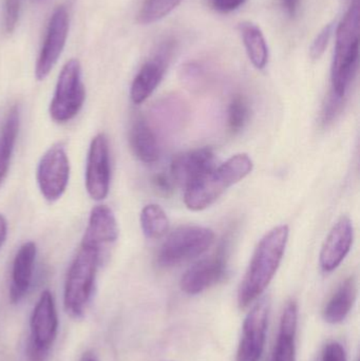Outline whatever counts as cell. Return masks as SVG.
Masks as SVG:
<instances>
[{
    "label": "cell",
    "mask_w": 360,
    "mask_h": 361,
    "mask_svg": "<svg viewBox=\"0 0 360 361\" xmlns=\"http://www.w3.org/2000/svg\"><path fill=\"white\" fill-rule=\"evenodd\" d=\"M344 99L334 95L333 93L330 92L329 97L327 99V104L325 105V109L323 112V123L325 125L331 123L336 116L340 114L342 110V105H344Z\"/></svg>",
    "instance_id": "29"
},
{
    "label": "cell",
    "mask_w": 360,
    "mask_h": 361,
    "mask_svg": "<svg viewBox=\"0 0 360 361\" xmlns=\"http://www.w3.org/2000/svg\"><path fill=\"white\" fill-rule=\"evenodd\" d=\"M298 324V305L290 301L283 310L278 337L271 361H296V333Z\"/></svg>",
    "instance_id": "18"
},
{
    "label": "cell",
    "mask_w": 360,
    "mask_h": 361,
    "mask_svg": "<svg viewBox=\"0 0 360 361\" xmlns=\"http://www.w3.org/2000/svg\"><path fill=\"white\" fill-rule=\"evenodd\" d=\"M152 183H154L156 188H158L161 192L165 193V195H168V193H170L171 190H173L171 183L167 179L166 176L162 175V173H161V175L154 176V179H152Z\"/></svg>",
    "instance_id": "33"
},
{
    "label": "cell",
    "mask_w": 360,
    "mask_h": 361,
    "mask_svg": "<svg viewBox=\"0 0 360 361\" xmlns=\"http://www.w3.org/2000/svg\"><path fill=\"white\" fill-rule=\"evenodd\" d=\"M357 296V284L354 277L347 278L336 288L323 309V319L328 324H337L350 314Z\"/></svg>",
    "instance_id": "20"
},
{
    "label": "cell",
    "mask_w": 360,
    "mask_h": 361,
    "mask_svg": "<svg viewBox=\"0 0 360 361\" xmlns=\"http://www.w3.org/2000/svg\"><path fill=\"white\" fill-rule=\"evenodd\" d=\"M249 106L242 95H236L230 101L228 110V129L232 135L240 133L249 120Z\"/></svg>",
    "instance_id": "25"
},
{
    "label": "cell",
    "mask_w": 360,
    "mask_h": 361,
    "mask_svg": "<svg viewBox=\"0 0 360 361\" xmlns=\"http://www.w3.org/2000/svg\"><path fill=\"white\" fill-rule=\"evenodd\" d=\"M289 227L280 225L268 231L258 244L238 292V303L245 309L253 303L272 281L283 261Z\"/></svg>",
    "instance_id": "1"
},
{
    "label": "cell",
    "mask_w": 360,
    "mask_h": 361,
    "mask_svg": "<svg viewBox=\"0 0 360 361\" xmlns=\"http://www.w3.org/2000/svg\"><path fill=\"white\" fill-rule=\"evenodd\" d=\"M354 238L352 221L342 216L330 231L321 248V267L325 273L335 271L350 252Z\"/></svg>",
    "instance_id": "15"
},
{
    "label": "cell",
    "mask_w": 360,
    "mask_h": 361,
    "mask_svg": "<svg viewBox=\"0 0 360 361\" xmlns=\"http://www.w3.org/2000/svg\"><path fill=\"white\" fill-rule=\"evenodd\" d=\"M23 0H6L4 4V29L11 34L16 29Z\"/></svg>",
    "instance_id": "28"
},
{
    "label": "cell",
    "mask_w": 360,
    "mask_h": 361,
    "mask_svg": "<svg viewBox=\"0 0 360 361\" xmlns=\"http://www.w3.org/2000/svg\"><path fill=\"white\" fill-rule=\"evenodd\" d=\"M80 361H99V360H97V356H95L92 352H87V353L82 355Z\"/></svg>",
    "instance_id": "35"
},
{
    "label": "cell",
    "mask_w": 360,
    "mask_h": 361,
    "mask_svg": "<svg viewBox=\"0 0 360 361\" xmlns=\"http://www.w3.org/2000/svg\"><path fill=\"white\" fill-rule=\"evenodd\" d=\"M321 361H347L346 351L337 341H330L323 348Z\"/></svg>",
    "instance_id": "30"
},
{
    "label": "cell",
    "mask_w": 360,
    "mask_h": 361,
    "mask_svg": "<svg viewBox=\"0 0 360 361\" xmlns=\"http://www.w3.org/2000/svg\"><path fill=\"white\" fill-rule=\"evenodd\" d=\"M228 259L224 245L215 255L198 261L185 271L180 282L182 292L190 296L205 292L223 279Z\"/></svg>",
    "instance_id": "13"
},
{
    "label": "cell",
    "mask_w": 360,
    "mask_h": 361,
    "mask_svg": "<svg viewBox=\"0 0 360 361\" xmlns=\"http://www.w3.org/2000/svg\"><path fill=\"white\" fill-rule=\"evenodd\" d=\"M215 241V233L203 226H182L165 240L156 255L159 267L168 269L192 260L206 252Z\"/></svg>",
    "instance_id": "5"
},
{
    "label": "cell",
    "mask_w": 360,
    "mask_h": 361,
    "mask_svg": "<svg viewBox=\"0 0 360 361\" xmlns=\"http://www.w3.org/2000/svg\"><path fill=\"white\" fill-rule=\"evenodd\" d=\"M129 142L135 156L145 164H152L159 159V144L156 133L145 116L137 114L131 123Z\"/></svg>",
    "instance_id": "19"
},
{
    "label": "cell",
    "mask_w": 360,
    "mask_h": 361,
    "mask_svg": "<svg viewBox=\"0 0 360 361\" xmlns=\"http://www.w3.org/2000/svg\"><path fill=\"white\" fill-rule=\"evenodd\" d=\"M270 303L262 299L247 314L236 361H260L266 345Z\"/></svg>",
    "instance_id": "11"
},
{
    "label": "cell",
    "mask_w": 360,
    "mask_h": 361,
    "mask_svg": "<svg viewBox=\"0 0 360 361\" xmlns=\"http://www.w3.org/2000/svg\"><path fill=\"white\" fill-rule=\"evenodd\" d=\"M334 25H335L334 21L328 23V25H325L323 29L317 34L314 42L311 44V59L317 61V59H321V57L325 54V50H327L328 46H329L330 40H331L332 34H333L334 32Z\"/></svg>",
    "instance_id": "26"
},
{
    "label": "cell",
    "mask_w": 360,
    "mask_h": 361,
    "mask_svg": "<svg viewBox=\"0 0 360 361\" xmlns=\"http://www.w3.org/2000/svg\"><path fill=\"white\" fill-rule=\"evenodd\" d=\"M37 247L34 242L23 243L17 250L13 261L11 277L10 301L12 305L20 302L29 292L33 279Z\"/></svg>",
    "instance_id": "17"
},
{
    "label": "cell",
    "mask_w": 360,
    "mask_h": 361,
    "mask_svg": "<svg viewBox=\"0 0 360 361\" xmlns=\"http://www.w3.org/2000/svg\"><path fill=\"white\" fill-rule=\"evenodd\" d=\"M38 188L44 200L56 202L67 190L70 180V161L65 146H51L38 163L36 171Z\"/></svg>",
    "instance_id": "8"
},
{
    "label": "cell",
    "mask_w": 360,
    "mask_h": 361,
    "mask_svg": "<svg viewBox=\"0 0 360 361\" xmlns=\"http://www.w3.org/2000/svg\"><path fill=\"white\" fill-rule=\"evenodd\" d=\"M111 180L110 150L108 137L99 133L93 137L87 156L85 185L89 197L94 201L107 197Z\"/></svg>",
    "instance_id": "9"
},
{
    "label": "cell",
    "mask_w": 360,
    "mask_h": 361,
    "mask_svg": "<svg viewBox=\"0 0 360 361\" xmlns=\"http://www.w3.org/2000/svg\"><path fill=\"white\" fill-rule=\"evenodd\" d=\"M86 101V89L82 80V68L77 59L68 61L57 80L49 114L56 124H67L73 120Z\"/></svg>",
    "instance_id": "6"
},
{
    "label": "cell",
    "mask_w": 360,
    "mask_h": 361,
    "mask_svg": "<svg viewBox=\"0 0 360 361\" xmlns=\"http://www.w3.org/2000/svg\"><path fill=\"white\" fill-rule=\"evenodd\" d=\"M239 32L249 61L257 69H264L268 61V47L263 32L251 21L241 23Z\"/></svg>",
    "instance_id": "22"
},
{
    "label": "cell",
    "mask_w": 360,
    "mask_h": 361,
    "mask_svg": "<svg viewBox=\"0 0 360 361\" xmlns=\"http://www.w3.org/2000/svg\"><path fill=\"white\" fill-rule=\"evenodd\" d=\"M213 10L219 13H230L238 10L247 0H209Z\"/></svg>",
    "instance_id": "31"
},
{
    "label": "cell",
    "mask_w": 360,
    "mask_h": 361,
    "mask_svg": "<svg viewBox=\"0 0 360 361\" xmlns=\"http://www.w3.org/2000/svg\"><path fill=\"white\" fill-rule=\"evenodd\" d=\"M8 237V221L4 218V214H0V248L6 242Z\"/></svg>",
    "instance_id": "34"
},
{
    "label": "cell",
    "mask_w": 360,
    "mask_h": 361,
    "mask_svg": "<svg viewBox=\"0 0 360 361\" xmlns=\"http://www.w3.org/2000/svg\"><path fill=\"white\" fill-rule=\"evenodd\" d=\"M118 221L111 208L97 205L91 210L80 246L95 250L105 259L110 248L118 241Z\"/></svg>",
    "instance_id": "14"
},
{
    "label": "cell",
    "mask_w": 360,
    "mask_h": 361,
    "mask_svg": "<svg viewBox=\"0 0 360 361\" xmlns=\"http://www.w3.org/2000/svg\"><path fill=\"white\" fill-rule=\"evenodd\" d=\"M253 161L247 154H239L186 187L184 203L188 209L199 212L213 205L226 190L240 182L253 171Z\"/></svg>",
    "instance_id": "3"
},
{
    "label": "cell",
    "mask_w": 360,
    "mask_h": 361,
    "mask_svg": "<svg viewBox=\"0 0 360 361\" xmlns=\"http://www.w3.org/2000/svg\"><path fill=\"white\" fill-rule=\"evenodd\" d=\"M68 33L69 13L66 6H61L51 17L44 46L36 63L35 76L38 80H44L56 65L65 48Z\"/></svg>",
    "instance_id": "12"
},
{
    "label": "cell",
    "mask_w": 360,
    "mask_h": 361,
    "mask_svg": "<svg viewBox=\"0 0 360 361\" xmlns=\"http://www.w3.org/2000/svg\"><path fill=\"white\" fill-rule=\"evenodd\" d=\"M181 78L192 89H200L204 85V70L197 63H188L182 66Z\"/></svg>",
    "instance_id": "27"
},
{
    "label": "cell",
    "mask_w": 360,
    "mask_h": 361,
    "mask_svg": "<svg viewBox=\"0 0 360 361\" xmlns=\"http://www.w3.org/2000/svg\"><path fill=\"white\" fill-rule=\"evenodd\" d=\"M29 361H46L50 354L58 331V317L54 297L50 290L42 293L30 319Z\"/></svg>",
    "instance_id": "7"
},
{
    "label": "cell",
    "mask_w": 360,
    "mask_h": 361,
    "mask_svg": "<svg viewBox=\"0 0 360 361\" xmlns=\"http://www.w3.org/2000/svg\"><path fill=\"white\" fill-rule=\"evenodd\" d=\"M279 6L289 18L294 19L299 14L302 0H278Z\"/></svg>",
    "instance_id": "32"
},
{
    "label": "cell",
    "mask_w": 360,
    "mask_h": 361,
    "mask_svg": "<svg viewBox=\"0 0 360 361\" xmlns=\"http://www.w3.org/2000/svg\"><path fill=\"white\" fill-rule=\"evenodd\" d=\"M142 231L148 239H160L166 235L169 228V220L166 212L156 204H149L142 209Z\"/></svg>",
    "instance_id": "23"
},
{
    "label": "cell",
    "mask_w": 360,
    "mask_h": 361,
    "mask_svg": "<svg viewBox=\"0 0 360 361\" xmlns=\"http://www.w3.org/2000/svg\"><path fill=\"white\" fill-rule=\"evenodd\" d=\"M104 258L90 248L80 246L74 257L63 288V307L73 319H82L92 299L97 271Z\"/></svg>",
    "instance_id": "4"
},
{
    "label": "cell",
    "mask_w": 360,
    "mask_h": 361,
    "mask_svg": "<svg viewBox=\"0 0 360 361\" xmlns=\"http://www.w3.org/2000/svg\"><path fill=\"white\" fill-rule=\"evenodd\" d=\"M359 6L354 0L336 30L331 68V92L345 99L359 69Z\"/></svg>",
    "instance_id": "2"
},
{
    "label": "cell",
    "mask_w": 360,
    "mask_h": 361,
    "mask_svg": "<svg viewBox=\"0 0 360 361\" xmlns=\"http://www.w3.org/2000/svg\"><path fill=\"white\" fill-rule=\"evenodd\" d=\"M215 154L211 148H199L178 154L171 162L173 180L187 187L213 169Z\"/></svg>",
    "instance_id": "16"
},
{
    "label": "cell",
    "mask_w": 360,
    "mask_h": 361,
    "mask_svg": "<svg viewBox=\"0 0 360 361\" xmlns=\"http://www.w3.org/2000/svg\"><path fill=\"white\" fill-rule=\"evenodd\" d=\"M173 40L163 42L154 56L142 66L130 88V99L135 105L143 104L162 82L175 51Z\"/></svg>",
    "instance_id": "10"
},
{
    "label": "cell",
    "mask_w": 360,
    "mask_h": 361,
    "mask_svg": "<svg viewBox=\"0 0 360 361\" xmlns=\"http://www.w3.org/2000/svg\"><path fill=\"white\" fill-rule=\"evenodd\" d=\"M37 1H39V0H37Z\"/></svg>",
    "instance_id": "36"
},
{
    "label": "cell",
    "mask_w": 360,
    "mask_h": 361,
    "mask_svg": "<svg viewBox=\"0 0 360 361\" xmlns=\"http://www.w3.org/2000/svg\"><path fill=\"white\" fill-rule=\"evenodd\" d=\"M183 0H145L137 20L142 25H150L170 14Z\"/></svg>",
    "instance_id": "24"
},
{
    "label": "cell",
    "mask_w": 360,
    "mask_h": 361,
    "mask_svg": "<svg viewBox=\"0 0 360 361\" xmlns=\"http://www.w3.org/2000/svg\"><path fill=\"white\" fill-rule=\"evenodd\" d=\"M20 127V111L18 106L14 105L4 118L0 127V187L8 177L11 160L14 152L15 144Z\"/></svg>",
    "instance_id": "21"
}]
</instances>
